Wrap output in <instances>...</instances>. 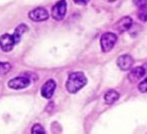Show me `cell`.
<instances>
[{
	"label": "cell",
	"mask_w": 147,
	"mask_h": 134,
	"mask_svg": "<svg viewBox=\"0 0 147 134\" xmlns=\"http://www.w3.org/2000/svg\"><path fill=\"white\" fill-rule=\"evenodd\" d=\"M146 66H138L135 67L130 71L129 75H128V79L131 82H137L138 80H140L147 72Z\"/></svg>",
	"instance_id": "30bf717a"
},
{
	"label": "cell",
	"mask_w": 147,
	"mask_h": 134,
	"mask_svg": "<svg viewBox=\"0 0 147 134\" xmlns=\"http://www.w3.org/2000/svg\"><path fill=\"white\" fill-rule=\"evenodd\" d=\"M27 29L28 28L26 24H20V25H18L17 27H16V29L14 30V33L12 34L16 41V44L19 43V41L21 40V38H22V35L27 31Z\"/></svg>",
	"instance_id": "7c38bea8"
},
{
	"label": "cell",
	"mask_w": 147,
	"mask_h": 134,
	"mask_svg": "<svg viewBox=\"0 0 147 134\" xmlns=\"http://www.w3.org/2000/svg\"><path fill=\"white\" fill-rule=\"evenodd\" d=\"M137 17L140 21L142 22H146L147 21V4L143 6H140L139 10H138L137 13Z\"/></svg>",
	"instance_id": "4fadbf2b"
},
{
	"label": "cell",
	"mask_w": 147,
	"mask_h": 134,
	"mask_svg": "<svg viewBox=\"0 0 147 134\" xmlns=\"http://www.w3.org/2000/svg\"><path fill=\"white\" fill-rule=\"evenodd\" d=\"M74 2H75L76 4H80V5H82V4H86L89 2V0H73Z\"/></svg>",
	"instance_id": "ac0fdd59"
},
{
	"label": "cell",
	"mask_w": 147,
	"mask_h": 134,
	"mask_svg": "<svg viewBox=\"0 0 147 134\" xmlns=\"http://www.w3.org/2000/svg\"><path fill=\"white\" fill-rule=\"evenodd\" d=\"M138 89L142 93H147V78L144 79L142 82H140L139 85H138Z\"/></svg>",
	"instance_id": "2e32d148"
},
{
	"label": "cell",
	"mask_w": 147,
	"mask_h": 134,
	"mask_svg": "<svg viewBox=\"0 0 147 134\" xmlns=\"http://www.w3.org/2000/svg\"><path fill=\"white\" fill-rule=\"evenodd\" d=\"M117 42V36L112 32H106L102 34L100 38V45L103 52H109Z\"/></svg>",
	"instance_id": "7a4b0ae2"
},
{
	"label": "cell",
	"mask_w": 147,
	"mask_h": 134,
	"mask_svg": "<svg viewBox=\"0 0 147 134\" xmlns=\"http://www.w3.org/2000/svg\"><path fill=\"white\" fill-rule=\"evenodd\" d=\"M31 79L28 76H18V77L12 78L8 81V86L11 89H24L28 87L31 84Z\"/></svg>",
	"instance_id": "277c9868"
},
{
	"label": "cell",
	"mask_w": 147,
	"mask_h": 134,
	"mask_svg": "<svg viewBox=\"0 0 147 134\" xmlns=\"http://www.w3.org/2000/svg\"><path fill=\"white\" fill-rule=\"evenodd\" d=\"M134 63V60L132 58V56L128 54H124L121 55V56L118 57L117 59V66L119 67L120 70L122 71H127V70H130Z\"/></svg>",
	"instance_id": "9c48e42d"
},
{
	"label": "cell",
	"mask_w": 147,
	"mask_h": 134,
	"mask_svg": "<svg viewBox=\"0 0 147 134\" xmlns=\"http://www.w3.org/2000/svg\"><path fill=\"white\" fill-rule=\"evenodd\" d=\"M132 24H133L132 18L129 17V16H125V17H122L121 19H119L115 23L114 29L119 33H124V32L131 29Z\"/></svg>",
	"instance_id": "52a82bcc"
},
{
	"label": "cell",
	"mask_w": 147,
	"mask_h": 134,
	"mask_svg": "<svg viewBox=\"0 0 147 134\" xmlns=\"http://www.w3.org/2000/svg\"><path fill=\"white\" fill-rule=\"evenodd\" d=\"M28 17L34 22H42L48 19L49 13L45 8L37 7L35 9L31 10L29 13H28Z\"/></svg>",
	"instance_id": "5b68a950"
},
{
	"label": "cell",
	"mask_w": 147,
	"mask_h": 134,
	"mask_svg": "<svg viewBox=\"0 0 147 134\" xmlns=\"http://www.w3.org/2000/svg\"><path fill=\"white\" fill-rule=\"evenodd\" d=\"M16 45V41L14 39L13 35L11 34H2L0 36V48L4 52H9L13 49V47Z\"/></svg>",
	"instance_id": "8992f818"
},
{
	"label": "cell",
	"mask_w": 147,
	"mask_h": 134,
	"mask_svg": "<svg viewBox=\"0 0 147 134\" xmlns=\"http://www.w3.org/2000/svg\"><path fill=\"white\" fill-rule=\"evenodd\" d=\"M31 134H46V133L44 131V128L40 124H35L33 125L32 129H31Z\"/></svg>",
	"instance_id": "9a60e30c"
},
{
	"label": "cell",
	"mask_w": 147,
	"mask_h": 134,
	"mask_svg": "<svg viewBox=\"0 0 147 134\" xmlns=\"http://www.w3.org/2000/svg\"><path fill=\"white\" fill-rule=\"evenodd\" d=\"M55 89H56V82L53 79H49L41 87V95L46 99H50L54 94Z\"/></svg>",
	"instance_id": "ba28073f"
},
{
	"label": "cell",
	"mask_w": 147,
	"mask_h": 134,
	"mask_svg": "<svg viewBox=\"0 0 147 134\" xmlns=\"http://www.w3.org/2000/svg\"><path fill=\"white\" fill-rule=\"evenodd\" d=\"M66 11H67V2H66V0H59L55 3V5L51 9V16L53 17V19L60 21L65 17Z\"/></svg>",
	"instance_id": "3957f363"
},
{
	"label": "cell",
	"mask_w": 147,
	"mask_h": 134,
	"mask_svg": "<svg viewBox=\"0 0 147 134\" xmlns=\"http://www.w3.org/2000/svg\"><path fill=\"white\" fill-rule=\"evenodd\" d=\"M118 98H119V93H118L117 91H115V90H109V91H107L106 93L104 94L105 103L109 105L116 102L118 100Z\"/></svg>",
	"instance_id": "8fae6325"
},
{
	"label": "cell",
	"mask_w": 147,
	"mask_h": 134,
	"mask_svg": "<svg viewBox=\"0 0 147 134\" xmlns=\"http://www.w3.org/2000/svg\"><path fill=\"white\" fill-rule=\"evenodd\" d=\"M11 70V64L8 62H0V76H4Z\"/></svg>",
	"instance_id": "5bb4252c"
},
{
	"label": "cell",
	"mask_w": 147,
	"mask_h": 134,
	"mask_svg": "<svg viewBox=\"0 0 147 134\" xmlns=\"http://www.w3.org/2000/svg\"><path fill=\"white\" fill-rule=\"evenodd\" d=\"M87 83V78L82 72H73L68 76L66 81V89L69 93H76Z\"/></svg>",
	"instance_id": "6da1fadb"
},
{
	"label": "cell",
	"mask_w": 147,
	"mask_h": 134,
	"mask_svg": "<svg viewBox=\"0 0 147 134\" xmlns=\"http://www.w3.org/2000/svg\"><path fill=\"white\" fill-rule=\"evenodd\" d=\"M133 3L135 4L136 6H143L147 4V0H133Z\"/></svg>",
	"instance_id": "e0dca14e"
}]
</instances>
